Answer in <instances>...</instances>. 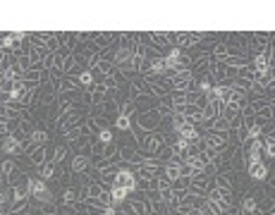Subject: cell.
Returning <instances> with one entry per match:
<instances>
[{"label":"cell","mask_w":275,"mask_h":215,"mask_svg":"<svg viewBox=\"0 0 275 215\" xmlns=\"http://www.w3.org/2000/svg\"><path fill=\"white\" fill-rule=\"evenodd\" d=\"M120 215H127V213H120Z\"/></svg>","instance_id":"cb8c5ba5"},{"label":"cell","mask_w":275,"mask_h":215,"mask_svg":"<svg viewBox=\"0 0 275 215\" xmlns=\"http://www.w3.org/2000/svg\"><path fill=\"white\" fill-rule=\"evenodd\" d=\"M170 189L172 191H187L189 189V177H177L170 182Z\"/></svg>","instance_id":"7402d4cb"},{"label":"cell","mask_w":275,"mask_h":215,"mask_svg":"<svg viewBox=\"0 0 275 215\" xmlns=\"http://www.w3.org/2000/svg\"><path fill=\"white\" fill-rule=\"evenodd\" d=\"M29 196H34L38 203H51V189L43 179L29 177Z\"/></svg>","instance_id":"7a4b0ae2"},{"label":"cell","mask_w":275,"mask_h":215,"mask_svg":"<svg viewBox=\"0 0 275 215\" xmlns=\"http://www.w3.org/2000/svg\"><path fill=\"white\" fill-rule=\"evenodd\" d=\"M227 129H230V120H225L222 115L216 117L213 122H211V129L208 132H220V134H227Z\"/></svg>","instance_id":"e0dca14e"},{"label":"cell","mask_w":275,"mask_h":215,"mask_svg":"<svg viewBox=\"0 0 275 215\" xmlns=\"http://www.w3.org/2000/svg\"><path fill=\"white\" fill-rule=\"evenodd\" d=\"M247 172H249V177L254 179V182H263V179H268V167L263 165V161L251 162V165L247 167Z\"/></svg>","instance_id":"ba28073f"},{"label":"cell","mask_w":275,"mask_h":215,"mask_svg":"<svg viewBox=\"0 0 275 215\" xmlns=\"http://www.w3.org/2000/svg\"><path fill=\"white\" fill-rule=\"evenodd\" d=\"M148 46L156 48V51L170 48V31H151L148 34Z\"/></svg>","instance_id":"8992f818"},{"label":"cell","mask_w":275,"mask_h":215,"mask_svg":"<svg viewBox=\"0 0 275 215\" xmlns=\"http://www.w3.org/2000/svg\"><path fill=\"white\" fill-rule=\"evenodd\" d=\"M36 172H38V179H43V182L55 179V165L51 161H46V162H41V165L36 167Z\"/></svg>","instance_id":"8fae6325"},{"label":"cell","mask_w":275,"mask_h":215,"mask_svg":"<svg viewBox=\"0 0 275 215\" xmlns=\"http://www.w3.org/2000/svg\"><path fill=\"white\" fill-rule=\"evenodd\" d=\"M93 139H96V143H101V146H108V143H112V139H115L112 127H103V129H98Z\"/></svg>","instance_id":"7c38bea8"},{"label":"cell","mask_w":275,"mask_h":215,"mask_svg":"<svg viewBox=\"0 0 275 215\" xmlns=\"http://www.w3.org/2000/svg\"><path fill=\"white\" fill-rule=\"evenodd\" d=\"M161 125H163V120H161V115H158L156 110L139 112V115L132 120V127H137V129H141V132H161Z\"/></svg>","instance_id":"6da1fadb"},{"label":"cell","mask_w":275,"mask_h":215,"mask_svg":"<svg viewBox=\"0 0 275 215\" xmlns=\"http://www.w3.org/2000/svg\"><path fill=\"white\" fill-rule=\"evenodd\" d=\"M70 91H79V84H77V77H62L60 79V86H57V96L60 93H70Z\"/></svg>","instance_id":"30bf717a"},{"label":"cell","mask_w":275,"mask_h":215,"mask_svg":"<svg viewBox=\"0 0 275 215\" xmlns=\"http://www.w3.org/2000/svg\"><path fill=\"white\" fill-rule=\"evenodd\" d=\"M17 170V162L12 161V158H5V161H0V172H2V177L7 179L12 172Z\"/></svg>","instance_id":"d6986e66"},{"label":"cell","mask_w":275,"mask_h":215,"mask_svg":"<svg viewBox=\"0 0 275 215\" xmlns=\"http://www.w3.org/2000/svg\"><path fill=\"white\" fill-rule=\"evenodd\" d=\"M77 84H79V89H91L93 84V74H91V70H84V72H79L77 74Z\"/></svg>","instance_id":"9a60e30c"},{"label":"cell","mask_w":275,"mask_h":215,"mask_svg":"<svg viewBox=\"0 0 275 215\" xmlns=\"http://www.w3.org/2000/svg\"><path fill=\"white\" fill-rule=\"evenodd\" d=\"M10 194H12V201L15 203H27V198H29V177L22 179L19 184H12L10 187Z\"/></svg>","instance_id":"52a82bcc"},{"label":"cell","mask_w":275,"mask_h":215,"mask_svg":"<svg viewBox=\"0 0 275 215\" xmlns=\"http://www.w3.org/2000/svg\"><path fill=\"white\" fill-rule=\"evenodd\" d=\"M108 191H110V201H112V206H117V208H120V206L127 201V196H129L127 189H125V187H120V184H112Z\"/></svg>","instance_id":"9c48e42d"},{"label":"cell","mask_w":275,"mask_h":215,"mask_svg":"<svg viewBox=\"0 0 275 215\" xmlns=\"http://www.w3.org/2000/svg\"><path fill=\"white\" fill-rule=\"evenodd\" d=\"M101 215H120V208H117V206H112V203H110V206H106V208H103V211H101Z\"/></svg>","instance_id":"603a6c76"},{"label":"cell","mask_w":275,"mask_h":215,"mask_svg":"<svg viewBox=\"0 0 275 215\" xmlns=\"http://www.w3.org/2000/svg\"><path fill=\"white\" fill-rule=\"evenodd\" d=\"M180 139H184V141H189V143H199V139H201V129L196 125H192V122H184L177 132H175Z\"/></svg>","instance_id":"3957f363"},{"label":"cell","mask_w":275,"mask_h":215,"mask_svg":"<svg viewBox=\"0 0 275 215\" xmlns=\"http://www.w3.org/2000/svg\"><path fill=\"white\" fill-rule=\"evenodd\" d=\"M67 153H70V143H60V146H55V151H53V158H51V162H53L55 167L60 165V162L67 158Z\"/></svg>","instance_id":"5bb4252c"},{"label":"cell","mask_w":275,"mask_h":215,"mask_svg":"<svg viewBox=\"0 0 275 215\" xmlns=\"http://www.w3.org/2000/svg\"><path fill=\"white\" fill-rule=\"evenodd\" d=\"M22 151V139H19L17 134H7L2 143H0V153H5V156H15Z\"/></svg>","instance_id":"5b68a950"},{"label":"cell","mask_w":275,"mask_h":215,"mask_svg":"<svg viewBox=\"0 0 275 215\" xmlns=\"http://www.w3.org/2000/svg\"><path fill=\"white\" fill-rule=\"evenodd\" d=\"M89 170H91V158L84 156V153H74L72 161H70V172L84 175V172H89Z\"/></svg>","instance_id":"277c9868"},{"label":"cell","mask_w":275,"mask_h":215,"mask_svg":"<svg viewBox=\"0 0 275 215\" xmlns=\"http://www.w3.org/2000/svg\"><path fill=\"white\" fill-rule=\"evenodd\" d=\"M261 141H263V156L266 158H275V136L273 134L261 136Z\"/></svg>","instance_id":"2e32d148"},{"label":"cell","mask_w":275,"mask_h":215,"mask_svg":"<svg viewBox=\"0 0 275 215\" xmlns=\"http://www.w3.org/2000/svg\"><path fill=\"white\" fill-rule=\"evenodd\" d=\"M46 161H48V143H46V146H41V148H36V151L29 156V162H31L34 167H38L41 162H46Z\"/></svg>","instance_id":"4fadbf2b"},{"label":"cell","mask_w":275,"mask_h":215,"mask_svg":"<svg viewBox=\"0 0 275 215\" xmlns=\"http://www.w3.org/2000/svg\"><path fill=\"white\" fill-rule=\"evenodd\" d=\"M27 139L36 141L38 146H46V143H48V132H46V129H34V132H31V134H29Z\"/></svg>","instance_id":"ffe728a7"},{"label":"cell","mask_w":275,"mask_h":215,"mask_svg":"<svg viewBox=\"0 0 275 215\" xmlns=\"http://www.w3.org/2000/svg\"><path fill=\"white\" fill-rule=\"evenodd\" d=\"M112 127H115L117 132H129V129H132V117H125V115H117V117L112 120Z\"/></svg>","instance_id":"ac0fdd59"},{"label":"cell","mask_w":275,"mask_h":215,"mask_svg":"<svg viewBox=\"0 0 275 215\" xmlns=\"http://www.w3.org/2000/svg\"><path fill=\"white\" fill-rule=\"evenodd\" d=\"M60 201H62V206H74V203H77V189H74V187H67V189L62 191V198H60Z\"/></svg>","instance_id":"44dd1931"}]
</instances>
